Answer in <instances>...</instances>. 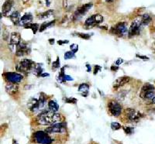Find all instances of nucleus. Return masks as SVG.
I'll return each instance as SVG.
<instances>
[{"label":"nucleus","mask_w":155,"mask_h":144,"mask_svg":"<svg viewBox=\"0 0 155 144\" xmlns=\"http://www.w3.org/2000/svg\"><path fill=\"white\" fill-rule=\"evenodd\" d=\"M36 63L33 62L32 60L30 59H23L20 62V64L16 66V70L20 72H32L33 69L34 68Z\"/></svg>","instance_id":"obj_3"},{"label":"nucleus","mask_w":155,"mask_h":144,"mask_svg":"<svg viewBox=\"0 0 155 144\" xmlns=\"http://www.w3.org/2000/svg\"><path fill=\"white\" fill-rule=\"evenodd\" d=\"M65 80L66 81H73V78L68 75H65Z\"/></svg>","instance_id":"obj_41"},{"label":"nucleus","mask_w":155,"mask_h":144,"mask_svg":"<svg viewBox=\"0 0 155 144\" xmlns=\"http://www.w3.org/2000/svg\"><path fill=\"white\" fill-rule=\"evenodd\" d=\"M92 7V3H87L84 6H81L79 8L77 9V10L75 12L74 15H73V20L74 21H77L82 19L84 15L86 14V12Z\"/></svg>","instance_id":"obj_7"},{"label":"nucleus","mask_w":155,"mask_h":144,"mask_svg":"<svg viewBox=\"0 0 155 144\" xmlns=\"http://www.w3.org/2000/svg\"><path fill=\"white\" fill-rule=\"evenodd\" d=\"M123 59H121V58H119V59H118V60H117L116 61L115 64H116V65H120V64H123Z\"/></svg>","instance_id":"obj_39"},{"label":"nucleus","mask_w":155,"mask_h":144,"mask_svg":"<svg viewBox=\"0 0 155 144\" xmlns=\"http://www.w3.org/2000/svg\"><path fill=\"white\" fill-rule=\"evenodd\" d=\"M118 66H116V67H114V66H112L111 67V70L112 71H117L118 70Z\"/></svg>","instance_id":"obj_43"},{"label":"nucleus","mask_w":155,"mask_h":144,"mask_svg":"<svg viewBox=\"0 0 155 144\" xmlns=\"http://www.w3.org/2000/svg\"><path fill=\"white\" fill-rule=\"evenodd\" d=\"M49 43H50V45L55 44V39H50V40H49Z\"/></svg>","instance_id":"obj_42"},{"label":"nucleus","mask_w":155,"mask_h":144,"mask_svg":"<svg viewBox=\"0 0 155 144\" xmlns=\"http://www.w3.org/2000/svg\"><path fill=\"white\" fill-rule=\"evenodd\" d=\"M151 104H155V96H154V98L151 100Z\"/></svg>","instance_id":"obj_48"},{"label":"nucleus","mask_w":155,"mask_h":144,"mask_svg":"<svg viewBox=\"0 0 155 144\" xmlns=\"http://www.w3.org/2000/svg\"><path fill=\"white\" fill-rule=\"evenodd\" d=\"M23 1V3H26V2H28V0H22Z\"/></svg>","instance_id":"obj_49"},{"label":"nucleus","mask_w":155,"mask_h":144,"mask_svg":"<svg viewBox=\"0 0 155 144\" xmlns=\"http://www.w3.org/2000/svg\"><path fill=\"white\" fill-rule=\"evenodd\" d=\"M54 14V11L53 10H47V12H43L38 15V19L39 20H47V19L50 18L52 16V15Z\"/></svg>","instance_id":"obj_23"},{"label":"nucleus","mask_w":155,"mask_h":144,"mask_svg":"<svg viewBox=\"0 0 155 144\" xmlns=\"http://www.w3.org/2000/svg\"><path fill=\"white\" fill-rule=\"evenodd\" d=\"M143 23L141 21V17H138L136 19L132 24H131L130 27L128 31V35L129 37H133L134 36H138L141 33V30L143 28Z\"/></svg>","instance_id":"obj_2"},{"label":"nucleus","mask_w":155,"mask_h":144,"mask_svg":"<svg viewBox=\"0 0 155 144\" xmlns=\"http://www.w3.org/2000/svg\"><path fill=\"white\" fill-rule=\"evenodd\" d=\"M65 75H66V74H65V68H62L60 69V73L58 75L59 82L64 83V82L66 81V80H65Z\"/></svg>","instance_id":"obj_29"},{"label":"nucleus","mask_w":155,"mask_h":144,"mask_svg":"<svg viewBox=\"0 0 155 144\" xmlns=\"http://www.w3.org/2000/svg\"><path fill=\"white\" fill-rule=\"evenodd\" d=\"M77 36H79V37L85 40H89L91 37V36L89 34H85V33H77Z\"/></svg>","instance_id":"obj_32"},{"label":"nucleus","mask_w":155,"mask_h":144,"mask_svg":"<svg viewBox=\"0 0 155 144\" xmlns=\"http://www.w3.org/2000/svg\"><path fill=\"white\" fill-rule=\"evenodd\" d=\"M103 17L99 14H95L91 16L90 17L85 20V25L88 26H96L98 24L103 23Z\"/></svg>","instance_id":"obj_11"},{"label":"nucleus","mask_w":155,"mask_h":144,"mask_svg":"<svg viewBox=\"0 0 155 144\" xmlns=\"http://www.w3.org/2000/svg\"><path fill=\"white\" fill-rule=\"evenodd\" d=\"M130 80V78L127 76H123L119 77L113 82V88H118L121 86H123L124 84H127L128 82Z\"/></svg>","instance_id":"obj_15"},{"label":"nucleus","mask_w":155,"mask_h":144,"mask_svg":"<svg viewBox=\"0 0 155 144\" xmlns=\"http://www.w3.org/2000/svg\"><path fill=\"white\" fill-rule=\"evenodd\" d=\"M33 140L36 143L40 144H51L53 140L50 138L47 132L44 131H37L33 134Z\"/></svg>","instance_id":"obj_4"},{"label":"nucleus","mask_w":155,"mask_h":144,"mask_svg":"<svg viewBox=\"0 0 155 144\" xmlns=\"http://www.w3.org/2000/svg\"><path fill=\"white\" fill-rule=\"evenodd\" d=\"M141 21H142V23H143V26H147L152 21V19H151L150 15L144 14L141 16Z\"/></svg>","instance_id":"obj_25"},{"label":"nucleus","mask_w":155,"mask_h":144,"mask_svg":"<svg viewBox=\"0 0 155 144\" xmlns=\"http://www.w3.org/2000/svg\"><path fill=\"white\" fill-rule=\"evenodd\" d=\"M60 68V59L59 57L57 58V60L52 63V68L57 69V68Z\"/></svg>","instance_id":"obj_33"},{"label":"nucleus","mask_w":155,"mask_h":144,"mask_svg":"<svg viewBox=\"0 0 155 144\" xmlns=\"http://www.w3.org/2000/svg\"><path fill=\"white\" fill-rule=\"evenodd\" d=\"M69 43V40H58L57 41V44H59V45H62V44H68Z\"/></svg>","instance_id":"obj_38"},{"label":"nucleus","mask_w":155,"mask_h":144,"mask_svg":"<svg viewBox=\"0 0 155 144\" xmlns=\"http://www.w3.org/2000/svg\"><path fill=\"white\" fill-rule=\"evenodd\" d=\"M13 5H14L13 0H6V1H5L2 6V16H7L12 9Z\"/></svg>","instance_id":"obj_13"},{"label":"nucleus","mask_w":155,"mask_h":144,"mask_svg":"<svg viewBox=\"0 0 155 144\" xmlns=\"http://www.w3.org/2000/svg\"><path fill=\"white\" fill-rule=\"evenodd\" d=\"M155 96V89L153 90L147 91L145 92H140V97L143 99H147V100H152Z\"/></svg>","instance_id":"obj_18"},{"label":"nucleus","mask_w":155,"mask_h":144,"mask_svg":"<svg viewBox=\"0 0 155 144\" xmlns=\"http://www.w3.org/2000/svg\"><path fill=\"white\" fill-rule=\"evenodd\" d=\"M33 74L36 77H41L43 74V68L40 66V64H36L34 68L32 71Z\"/></svg>","instance_id":"obj_22"},{"label":"nucleus","mask_w":155,"mask_h":144,"mask_svg":"<svg viewBox=\"0 0 155 144\" xmlns=\"http://www.w3.org/2000/svg\"><path fill=\"white\" fill-rule=\"evenodd\" d=\"M10 20L15 25H20V14L18 11H15L10 15Z\"/></svg>","instance_id":"obj_20"},{"label":"nucleus","mask_w":155,"mask_h":144,"mask_svg":"<svg viewBox=\"0 0 155 144\" xmlns=\"http://www.w3.org/2000/svg\"><path fill=\"white\" fill-rule=\"evenodd\" d=\"M137 57L140 58V59H143V60H149V58L146 56H140V55H138V54H137Z\"/></svg>","instance_id":"obj_40"},{"label":"nucleus","mask_w":155,"mask_h":144,"mask_svg":"<svg viewBox=\"0 0 155 144\" xmlns=\"http://www.w3.org/2000/svg\"><path fill=\"white\" fill-rule=\"evenodd\" d=\"M123 129H124V131H125V132L127 133V134H132L133 132V127H123Z\"/></svg>","instance_id":"obj_36"},{"label":"nucleus","mask_w":155,"mask_h":144,"mask_svg":"<svg viewBox=\"0 0 155 144\" xmlns=\"http://www.w3.org/2000/svg\"><path fill=\"white\" fill-rule=\"evenodd\" d=\"M5 78L9 83H14V84H18L23 81L22 74L16 73V72H7L4 74Z\"/></svg>","instance_id":"obj_8"},{"label":"nucleus","mask_w":155,"mask_h":144,"mask_svg":"<svg viewBox=\"0 0 155 144\" xmlns=\"http://www.w3.org/2000/svg\"><path fill=\"white\" fill-rule=\"evenodd\" d=\"M108 108H109L111 114L114 116H119L122 112V106L119 103L115 101L109 102L108 104Z\"/></svg>","instance_id":"obj_10"},{"label":"nucleus","mask_w":155,"mask_h":144,"mask_svg":"<svg viewBox=\"0 0 155 144\" xmlns=\"http://www.w3.org/2000/svg\"><path fill=\"white\" fill-rule=\"evenodd\" d=\"M5 88H6V92H7L8 94L11 95H15L16 92L19 91L18 85L16 84H14V83H8V84L6 85Z\"/></svg>","instance_id":"obj_17"},{"label":"nucleus","mask_w":155,"mask_h":144,"mask_svg":"<svg viewBox=\"0 0 155 144\" xmlns=\"http://www.w3.org/2000/svg\"><path fill=\"white\" fill-rule=\"evenodd\" d=\"M111 128L113 130H118L121 128V125L119 124V122H113L111 123Z\"/></svg>","instance_id":"obj_31"},{"label":"nucleus","mask_w":155,"mask_h":144,"mask_svg":"<svg viewBox=\"0 0 155 144\" xmlns=\"http://www.w3.org/2000/svg\"><path fill=\"white\" fill-rule=\"evenodd\" d=\"M63 3H64V7L66 8L67 6H68V4H67V0H64V2H63Z\"/></svg>","instance_id":"obj_46"},{"label":"nucleus","mask_w":155,"mask_h":144,"mask_svg":"<svg viewBox=\"0 0 155 144\" xmlns=\"http://www.w3.org/2000/svg\"><path fill=\"white\" fill-rule=\"evenodd\" d=\"M86 68H87V71L90 72L91 71V66H90V65H89V64H87Z\"/></svg>","instance_id":"obj_44"},{"label":"nucleus","mask_w":155,"mask_h":144,"mask_svg":"<svg viewBox=\"0 0 155 144\" xmlns=\"http://www.w3.org/2000/svg\"><path fill=\"white\" fill-rule=\"evenodd\" d=\"M28 108H30V111H32L33 112H36L37 111L40 110V106H39V100L36 98H31L28 102L27 104Z\"/></svg>","instance_id":"obj_16"},{"label":"nucleus","mask_w":155,"mask_h":144,"mask_svg":"<svg viewBox=\"0 0 155 144\" xmlns=\"http://www.w3.org/2000/svg\"><path fill=\"white\" fill-rule=\"evenodd\" d=\"M106 2H108V3H111V2H114V0H105Z\"/></svg>","instance_id":"obj_47"},{"label":"nucleus","mask_w":155,"mask_h":144,"mask_svg":"<svg viewBox=\"0 0 155 144\" xmlns=\"http://www.w3.org/2000/svg\"><path fill=\"white\" fill-rule=\"evenodd\" d=\"M129 31L128 29V25L126 22H122L117 23L115 26H113V28L111 29V33L114 35L119 36H123L127 35V33Z\"/></svg>","instance_id":"obj_5"},{"label":"nucleus","mask_w":155,"mask_h":144,"mask_svg":"<svg viewBox=\"0 0 155 144\" xmlns=\"http://www.w3.org/2000/svg\"><path fill=\"white\" fill-rule=\"evenodd\" d=\"M25 28L26 29H31L33 33H36V32L40 30V27H39V24L37 23H30L27 24L26 26H24Z\"/></svg>","instance_id":"obj_26"},{"label":"nucleus","mask_w":155,"mask_h":144,"mask_svg":"<svg viewBox=\"0 0 155 144\" xmlns=\"http://www.w3.org/2000/svg\"><path fill=\"white\" fill-rule=\"evenodd\" d=\"M29 53L28 50V47L26 45V43L24 41H21L20 44L18 45V47H17V50L16 52L15 53L16 56L18 57H22L23 55H26Z\"/></svg>","instance_id":"obj_14"},{"label":"nucleus","mask_w":155,"mask_h":144,"mask_svg":"<svg viewBox=\"0 0 155 144\" xmlns=\"http://www.w3.org/2000/svg\"><path fill=\"white\" fill-rule=\"evenodd\" d=\"M89 90V85L86 83H82L81 84L79 87V92L82 93V95L87 96L88 92Z\"/></svg>","instance_id":"obj_21"},{"label":"nucleus","mask_w":155,"mask_h":144,"mask_svg":"<svg viewBox=\"0 0 155 144\" xmlns=\"http://www.w3.org/2000/svg\"><path fill=\"white\" fill-rule=\"evenodd\" d=\"M50 74H47V73H43L42 75H41V77H48Z\"/></svg>","instance_id":"obj_45"},{"label":"nucleus","mask_w":155,"mask_h":144,"mask_svg":"<svg viewBox=\"0 0 155 144\" xmlns=\"http://www.w3.org/2000/svg\"><path fill=\"white\" fill-rule=\"evenodd\" d=\"M70 49H71V51H72L73 53H75H75L79 50V46H78L77 44H73L70 46Z\"/></svg>","instance_id":"obj_34"},{"label":"nucleus","mask_w":155,"mask_h":144,"mask_svg":"<svg viewBox=\"0 0 155 144\" xmlns=\"http://www.w3.org/2000/svg\"><path fill=\"white\" fill-rule=\"evenodd\" d=\"M36 120L39 124L43 126H52L54 124L60 122L61 116L60 114H57L56 112H54L48 109V110L42 111V112L38 115Z\"/></svg>","instance_id":"obj_1"},{"label":"nucleus","mask_w":155,"mask_h":144,"mask_svg":"<svg viewBox=\"0 0 155 144\" xmlns=\"http://www.w3.org/2000/svg\"><path fill=\"white\" fill-rule=\"evenodd\" d=\"M153 89H155L154 85L153 84H151V83H146V84H143V86L142 87V88H141L140 92H147V91L153 90Z\"/></svg>","instance_id":"obj_28"},{"label":"nucleus","mask_w":155,"mask_h":144,"mask_svg":"<svg viewBox=\"0 0 155 144\" xmlns=\"http://www.w3.org/2000/svg\"><path fill=\"white\" fill-rule=\"evenodd\" d=\"M55 21H56V20H53V21H50V22H47V23H43L41 24V26H40V30H39V31H40V32L44 31L47 28H48V27H50V26H53V25L55 24Z\"/></svg>","instance_id":"obj_27"},{"label":"nucleus","mask_w":155,"mask_h":144,"mask_svg":"<svg viewBox=\"0 0 155 144\" xmlns=\"http://www.w3.org/2000/svg\"><path fill=\"white\" fill-rule=\"evenodd\" d=\"M33 21V16L30 13H26L22 16V18L20 20V25L23 26H26L27 24L32 23Z\"/></svg>","instance_id":"obj_19"},{"label":"nucleus","mask_w":155,"mask_h":144,"mask_svg":"<svg viewBox=\"0 0 155 144\" xmlns=\"http://www.w3.org/2000/svg\"><path fill=\"white\" fill-rule=\"evenodd\" d=\"M48 108L50 111H52L54 112H57L59 110V105H57L56 102L53 100H50L48 102Z\"/></svg>","instance_id":"obj_24"},{"label":"nucleus","mask_w":155,"mask_h":144,"mask_svg":"<svg viewBox=\"0 0 155 144\" xmlns=\"http://www.w3.org/2000/svg\"><path fill=\"white\" fill-rule=\"evenodd\" d=\"M126 115H127V119L130 122H137L141 117H143V115L140 112L137 111L134 108H127L126 110Z\"/></svg>","instance_id":"obj_9"},{"label":"nucleus","mask_w":155,"mask_h":144,"mask_svg":"<svg viewBox=\"0 0 155 144\" xmlns=\"http://www.w3.org/2000/svg\"><path fill=\"white\" fill-rule=\"evenodd\" d=\"M22 41L21 40V36L20 34L17 32L12 33L11 36H10V40H9V49L13 53H16L17 50V47L18 45L20 44V42Z\"/></svg>","instance_id":"obj_6"},{"label":"nucleus","mask_w":155,"mask_h":144,"mask_svg":"<svg viewBox=\"0 0 155 144\" xmlns=\"http://www.w3.org/2000/svg\"><path fill=\"white\" fill-rule=\"evenodd\" d=\"M75 53H73L72 51H67L65 54V60H69V59H72L75 58Z\"/></svg>","instance_id":"obj_30"},{"label":"nucleus","mask_w":155,"mask_h":144,"mask_svg":"<svg viewBox=\"0 0 155 144\" xmlns=\"http://www.w3.org/2000/svg\"><path fill=\"white\" fill-rule=\"evenodd\" d=\"M102 68L99 65H95V70H94V74H96L99 73V71H100Z\"/></svg>","instance_id":"obj_37"},{"label":"nucleus","mask_w":155,"mask_h":144,"mask_svg":"<svg viewBox=\"0 0 155 144\" xmlns=\"http://www.w3.org/2000/svg\"><path fill=\"white\" fill-rule=\"evenodd\" d=\"M66 129V126L65 122H58L56 124H54L50 126L49 128H47L45 132L47 133H51V132H65Z\"/></svg>","instance_id":"obj_12"},{"label":"nucleus","mask_w":155,"mask_h":144,"mask_svg":"<svg viewBox=\"0 0 155 144\" xmlns=\"http://www.w3.org/2000/svg\"><path fill=\"white\" fill-rule=\"evenodd\" d=\"M65 102H66L67 103H70V104H71V103H72V104H76L78 100L75 98H68L65 99Z\"/></svg>","instance_id":"obj_35"}]
</instances>
